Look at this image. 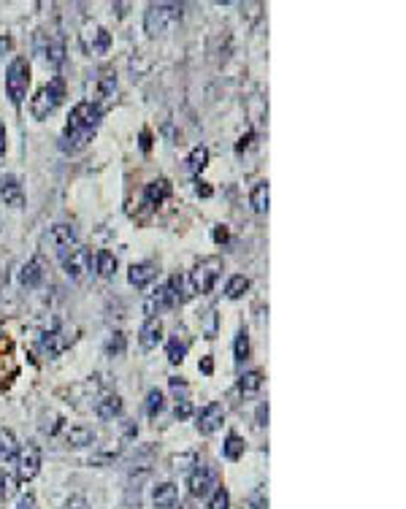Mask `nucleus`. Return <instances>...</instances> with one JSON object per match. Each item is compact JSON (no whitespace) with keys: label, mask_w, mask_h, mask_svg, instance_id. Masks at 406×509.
Masks as SVG:
<instances>
[{"label":"nucleus","mask_w":406,"mask_h":509,"mask_svg":"<svg viewBox=\"0 0 406 509\" xmlns=\"http://www.w3.org/2000/svg\"><path fill=\"white\" fill-rule=\"evenodd\" d=\"M177 19H181V6L177 3H152L144 14V30L149 35H163L168 25H174Z\"/></svg>","instance_id":"obj_1"},{"label":"nucleus","mask_w":406,"mask_h":509,"mask_svg":"<svg viewBox=\"0 0 406 509\" xmlns=\"http://www.w3.org/2000/svg\"><path fill=\"white\" fill-rule=\"evenodd\" d=\"M63 98H65L63 81H60V79H51L49 84H44V87L35 92V98L30 101V114H33L35 120H47L51 111L60 106Z\"/></svg>","instance_id":"obj_2"},{"label":"nucleus","mask_w":406,"mask_h":509,"mask_svg":"<svg viewBox=\"0 0 406 509\" xmlns=\"http://www.w3.org/2000/svg\"><path fill=\"white\" fill-rule=\"evenodd\" d=\"M27 87H30V63L25 57H17L11 65H8V74H6V92L14 106L25 101Z\"/></svg>","instance_id":"obj_3"},{"label":"nucleus","mask_w":406,"mask_h":509,"mask_svg":"<svg viewBox=\"0 0 406 509\" xmlns=\"http://www.w3.org/2000/svg\"><path fill=\"white\" fill-rule=\"evenodd\" d=\"M184 298H187V296H184V282H181V277H171V280L165 282V287H160L152 298L147 301L144 309H147V314H152L154 317V312H160V309H174V306H179Z\"/></svg>","instance_id":"obj_4"},{"label":"nucleus","mask_w":406,"mask_h":509,"mask_svg":"<svg viewBox=\"0 0 406 509\" xmlns=\"http://www.w3.org/2000/svg\"><path fill=\"white\" fill-rule=\"evenodd\" d=\"M222 271V260L220 257H203L201 263H195V268L190 271V284L195 293H211L214 282Z\"/></svg>","instance_id":"obj_5"},{"label":"nucleus","mask_w":406,"mask_h":509,"mask_svg":"<svg viewBox=\"0 0 406 509\" xmlns=\"http://www.w3.org/2000/svg\"><path fill=\"white\" fill-rule=\"evenodd\" d=\"M103 120V108L95 101H81L74 106L71 117H68V125L71 130H84V133H95L98 122Z\"/></svg>","instance_id":"obj_6"},{"label":"nucleus","mask_w":406,"mask_h":509,"mask_svg":"<svg viewBox=\"0 0 406 509\" xmlns=\"http://www.w3.org/2000/svg\"><path fill=\"white\" fill-rule=\"evenodd\" d=\"M187 487H190V496H193V499H209V496L220 487V474H217V469H211V466H198V469L190 474Z\"/></svg>","instance_id":"obj_7"},{"label":"nucleus","mask_w":406,"mask_h":509,"mask_svg":"<svg viewBox=\"0 0 406 509\" xmlns=\"http://www.w3.org/2000/svg\"><path fill=\"white\" fill-rule=\"evenodd\" d=\"M63 268H65V274L71 280H81L92 268V252L87 247H79L76 244L74 250H68V252L63 255Z\"/></svg>","instance_id":"obj_8"},{"label":"nucleus","mask_w":406,"mask_h":509,"mask_svg":"<svg viewBox=\"0 0 406 509\" xmlns=\"http://www.w3.org/2000/svg\"><path fill=\"white\" fill-rule=\"evenodd\" d=\"M38 471H41V450L35 444L19 447V455H17V480L19 483H30Z\"/></svg>","instance_id":"obj_9"},{"label":"nucleus","mask_w":406,"mask_h":509,"mask_svg":"<svg viewBox=\"0 0 406 509\" xmlns=\"http://www.w3.org/2000/svg\"><path fill=\"white\" fill-rule=\"evenodd\" d=\"M222 420H225V409L220 407V404H206V407L195 414V428H198L203 436H211L214 431H220Z\"/></svg>","instance_id":"obj_10"},{"label":"nucleus","mask_w":406,"mask_h":509,"mask_svg":"<svg viewBox=\"0 0 406 509\" xmlns=\"http://www.w3.org/2000/svg\"><path fill=\"white\" fill-rule=\"evenodd\" d=\"M157 277V266L149 263V260H144V263H133L130 266V271H127V282L136 287V290H144V287H149Z\"/></svg>","instance_id":"obj_11"},{"label":"nucleus","mask_w":406,"mask_h":509,"mask_svg":"<svg viewBox=\"0 0 406 509\" xmlns=\"http://www.w3.org/2000/svg\"><path fill=\"white\" fill-rule=\"evenodd\" d=\"M51 241H54V247H57L63 255L68 252V250H74V247L79 244L76 225H71V223H60V225H54V228H51Z\"/></svg>","instance_id":"obj_12"},{"label":"nucleus","mask_w":406,"mask_h":509,"mask_svg":"<svg viewBox=\"0 0 406 509\" xmlns=\"http://www.w3.org/2000/svg\"><path fill=\"white\" fill-rule=\"evenodd\" d=\"M0 198L6 201V206L11 209H22L25 206V193L17 177H3L0 179Z\"/></svg>","instance_id":"obj_13"},{"label":"nucleus","mask_w":406,"mask_h":509,"mask_svg":"<svg viewBox=\"0 0 406 509\" xmlns=\"http://www.w3.org/2000/svg\"><path fill=\"white\" fill-rule=\"evenodd\" d=\"M71 341H74V336H68L65 331L54 328V331H47L41 336V350H44L47 355H60Z\"/></svg>","instance_id":"obj_14"},{"label":"nucleus","mask_w":406,"mask_h":509,"mask_svg":"<svg viewBox=\"0 0 406 509\" xmlns=\"http://www.w3.org/2000/svg\"><path fill=\"white\" fill-rule=\"evenodd\" d=\"M168 198H171V181L168 179H154L144 187V204L147 206H160Z\"/></svg>","instance_id":"obj_15"},{"label":"nucleus","mask_w":406,"mask_h":509,"mask_svg":"<svg viewBox=\"0 0 406 509\" xmlns=\"http://www.w3.org/2000/svg\"><path fill=\"white\" fill-rule=\"evenodd\" d=\"M179 501V490L174 483H160L152 490V504L154 509H174Z\"/></svg>","instance_id":"obj_16"},{"label":"nucleus","mask_w":406,"mask_h":509,"mask_svg":"<svg viewBox=\"0 0 406 509\" xmlns=\"http://www.w3.org/2000/svg\"><path fill=\"white\" fill-rule=\"evenodd\" d=\"M138 341H141L144 350H154V347L163 341V323H160V317H149V320L141 325Z\"/></svg>","instance_id":"obj_17"},{"label":"nucleus","mask_w":406,"mask_h":509,"mask_svg":"<svg viewBox=\"0 0 406 509\" xmlns=\"http://www.w3.org/2000/svg\"><path fill=\"white\" fill-rule=\"evenodd\" d=\"M44 282V266H41V260L38 257H33V260H27L25 266L19 268V284L22 287H38Z\"/></svg>","instance_id":"obj_18"},{"label":"nucleus","mask_w":406,"mask_h":509,"mask_svg":"<svg viewBox=\"0 0 406 509\" xmlns=\"http://www.w3.org/2000/svg\"><path fill=\"white\" fill-rule=\"evenodd\" d=\"M108 47H111V35H108L106 27H92V30L84 35V49L87 51L103 54V51H108Z\"/></svg>","instance_id":"obj_19"},{"label":"nucleus","mask_w":406,"mask_h":509,"mask_svg":"<svg viewBox=\"0 0 406 509\" xmlns=\"http://www.w3.org/2000/svg\"><path fill=\"white\" fill-rule=\"evenodd\" d=\"M95 431L92 428H87V426H71L68 431H65V442L71 444V447H90V444H95Z\"/></svg>","instance_id":"obj_20"},{"label":"nucleus","mask_w":406,"mask_h":509,"mask_svg":"<svg viewBox=\"0 0 406 509\" xmlns=\"http://www.w3.org/2000/svg\"><path fill=\"white\" fill-rule=\"evenodd\" d=\"M122 409H125V404H122V398H120V396H106V398L98 401L95 412H98V417H101V420H114V417H120V414H122Z\"/></svg>","instance_id":"obj_21"},{"label":"nucleus","mask_w":406,"mask_h":509,"mask_svg":"<svg viewBox=\"0 0 406 509\" xmlns=\"http://www.w3.org/2000/svg\"><path fill=\"white\" fill-rule=\"evenodd\" d=\"M19 455V444L17 436L11 431H0V463H11Z\"/></svg>","instance_id":"obj_22"},{"label":"nucleus","mask_w":406,"mask_h":509,"mask_svg":"<svg viewBox=\"0 0 406 509\" xmlns=\"http://www.w3.org/2000/svg\"><path fill=\"white\" fill-rule=\"evenodd\" d=\"M250 206H252L257 214H266L268 211V181H257L250 193Z\"/></svg>","instance_id":"obj_23"},{"label":"nucleus","mask_w":406,"mask_h":509,"mask_svg":"<svg viewBox=\"0 0 406 509\" xmlns=\"http://www.w3.org/2000/svg\"><path fill=\"white\" fill-rule=\"evenodd\" d=\"M95 271L101 274L103 280L114 277V271H117V257L108 252V250H101V252H98V257H95Z\"/></svg>","instance_id":"obj_24"},{"label":"nucleus","mask_w":406,"mask_h":509,"mask_svg":"<svg viewBox=\"0 0 406 509\" xmlns=\"http://www.w3.org/2000/svg\"><path fill=\"white\" fill-rule=\"evenodd\" d=\"M244 450H247V444H244V439L238 433H230L225 439V444H222V455L228 460H238L244 455Z\"/></svg>","instance_id":"obj_25"},{"label":"nucleus","mask_w":406,"mask_h":509,"mask_svg":"<svg viewBox=\"0 0 406 509\" xmlns=\"http://www.w3.org/2000/svg\"><path fill=\"white\" fill-rule=\"evenodd\" d=\"M260 387H263V371H247V374H241L238 390H241L244 396H254Z\"/></svg>","instance_id":"obj_26"},{"label":"nucleus","mask_w":406,"mask_h":509,"mask_svg":"<svg viewBox=\"0 0 406 509\" xmlns=\"http://www.w3.org/2000/svg\"><path fill=\"white\" fill-rule=\"evenodd\" d=\"M44 57H47V63H49L51 68H60L65 63V47H63V41L60 38L49 41V47L44 49Z\"/></svg>","instance_id":"obj_27"},{"label":"nucleus","mask_w":406,"mask_h":509,"mask_svg":"<svg viewBox=\"0 0 406 509\" xmlns=\"http://www.w3.org/2000/svg\"><path fill=\"white\" fill-rule=\"evenodd\" d=\"M127 341H125V333L122 331H114L108 339H106V344H103V350H106V355L108 357H120L125 353Z\"/></svg>","instance_id":"obj_28"},{"label":"nucleus","mask_w":406,"mask_h":509,"mask_svg":"<svg viewBox=\"0 0 406 509\" xmlns=\"http://www.w3.org/2000/svg\"><path fill=\"white\" fill-rule=\"evenodd\" d=\"M206 163H209V150L206 147H195L190 157H187V171L190 174H201L203 168H206Z\"/></svg>","instance_id":"obj_29"},{"label":"nucleus","mask_w":406,"mask_h":509,"mask_svg":"<svg viewBox=\"0 0 406 509\" xmlns=\"http://www.w3.org/2000/svg\"><path fill=\"white\" fill-rule=\"evenodd\" d=\"M247 290H250V280H247V277H241V274H236V277H230L228 280L225 296H228L230 301H236V298H241Z\"/></svg>","instance_id":"obj_30"},{"label":"nucleus","mask_w":406,"mask_h":509,"mask_svg":"<svg viewBox=\"0 0 406 509\" xmlns=\"http://www.w3.org/2000/svg\"><path fill=\"white\" fill-rule=\"evenodd\" d=\"M187 350H190V341H184V339L174 336V339L168 341V360H171V363L177 366V363H181V360H184Z\"/></svg>","instance_id":"obj_31"},{"label":"nucleus","mask_w":406,"mask_h":509,"mask_svg":"<svg viewBox=\"0 0 406 509\" xmlns=\"http://www.w3.org/2000/svg\"><path fill=\"white\" fill-rule=\"evenodd\" d=\"M114 90H117V76H114V71H103L101 76H98V95H101V98H108V95H114Z\"/></svg>","instance_id":"obj_32"},{"label":"nucleus","mask_w":406,"mask_h":509,"mask_svg":"<svg viewBox=\"0 0 406 509\" xmlns=\"http://www.w3.org/2000/svg\"><path fill=\"white\" fill-rule=\"evenodd\" d=\"M163 407H165V398H163V393L154 387V390H149L147 393V414L149 417H157L160 412H163Z\"/></svg>","instance_id":"obj_33"},{"label":"nucleus","mask_w":406,"mask_h":509,"mask_svg":"<svg viewBox=\"0 0 406 509\" xmlns=\"http://www.w3.org/2000/svg\"><path fill=\"white\" fill-rule=\"evenodd\" d=\"M233 350H236V360H247L250 357V333L244 328L236 333V347Z\"/></svg>","instance_id":"obj_34"},{"label":"nucleus","mask_w":406,"mask_h":509,"mask_svg":"<svg viewBox=\"0 0 406 509\" xmlns=\"http://www.w3.org/2000/svg\"><path fill=\"white\" fill-rule=\"evenodd\" d=\"M230 507V496L225 487H217L211 496H209V509H228Z\"/></svg>","instance_id":"obj_35"},{"label":"nucleus","mask_w":406,"mask_h":509,"mask_svg":"<svg viewBox=\"0 0 406 509\" xmlns=\"http://www.w3.org/2000/svg\"><path fill=\"white\" fill-rule=\"evenodd\" d=\"M174 414H177V420H187L190 414H193V404L187 401V398H179L177 409H174Z\"/></svg>","instance_id":"obj_36"},{"label":"nucleus","mask_w":406,"mask_h":509,"mask_svg":"<svg viewBox=\"0 0 406 509\" xmlns=\"http://www.w3.org/2000/svg\"><path fill=\"white\" fill-rule=\"evenodd\" d=\"M168 385H171L174 396H181V398H187V382H184V380H179V377H174V380H168Z\"/></svg>","instance_id":"obj_37"},{"label":"nucleus","mask_w":406,"mask_h":509,"mask_svg":"<svg viewBox=\"0 0 406 509\" xmlns=\"http://www.w3.org/2000/svg\"><path fill=\"white\" fill-rule=\"evenodd\" d=\"M65 509H90V504H87L84 496H71V499L65 501Z\"/></svg>","instance_id":"obj_38"},{"label":"nucleus","mask_w":406,"mask_h":509,"mask_svg":"<svg viewBox=\"0 0 406 509\" xmlns=\"http://www.w3.org/2000/svg\"><path fill=\"white\" fill-rule=\"evenodd\" d=\"M228 228H225V225H217V228H214V241H217V244H225V241H228Z\"/></svg>","instance_id":"obj_39"},{"label":"nucleus","mask_w":406,"mask_h":509,"mask_svg":"<svg viewBox=\"0 0 406 509\" xmlns=\"http://www.w3.org/2000/svg\"><path fill=\"white\" fill-rule=\"evenodd\" d=\"M257 426H268V404L257 407Z\"/></svg>","instance_id":"obj_40"},{"label":"nucleus","mask_w":406,"mask_h":509,"mask_svg":"<svg viewBox=\"0 0 406 509\" xmlns=\"http://www.w3.org/2000/svg\"><path fill=\"white\" fill-rule=\"evenodd\" d=\"M35 507V499H33V493H25L22 499H19V507L17 509H33Z\"/></svg>","instance_id":"obj_41"},{"label":"nucleus","mask_w":406,"mask_h":509,"mask_svg":"<svg viewBox=\"0 0 406 509\" xmlns=\"http://www.w3.org/2000/svg\"><path fill=\"white\" fill-rule=\"evenodd\" d=\"M14 493V483L11 480H0V496L6 499V496H11Z\"/></svg>","instance_id":"obj_42"},{"label":"nucleus","mask_w":406,"mask_h":509,"mask_svg":"<svg viewBox=\"0 0 406 509\" xmlns=\"http://www.w3.org/2000/svg\"><path fill=\"white\" fill-rule=\"evenodd\" d=\"M201 371H203V374H211V371H214V363H211V357H203V360H201Z\"/></svg>","instance_id":"obj_43"},{"label":"nucleus","mask_w":406,"mask_h":509,"mask_svg":"<svg viewBox=\"0 0 406 509\" xmlns=\"http://www.w3.org/2000/svg\"><path fill=\"white\" fill-rule=\"evenodd\" d=\"M8 49H11V38L8 35H0V54H6Z\"/></svg>","instance_id":"obj_44"},{"label":"nucleus","mask_w":406,"mask_h":509,"mask_svg":"<svg viewBox=\"0 0 406 509\" xmlns=\"http://www.w3.org/2000/svg\"><path fill=\"white\" fill-rule=\"evenodd\" d=\"M0 154H6V125L0 122Z\"/></svg>","instance_id":"obj_45"},{"label":"nucleus","mask_w":406,"mask_h":509,"mask_svg":"<svg viewBox=\"0 0 406 509\" xmlns=\"http://www.w3.org/2000/svg\"><path fill=\"white\" fill-rule=\"evenodd\" d=\"M195 190H198V195H203V198H209V195H211V187H206V184H198V187H195Z\"/></svg>","instance_id":"obj_46"},{"label":"nucleus","mask_w":406,"mask_h":509,"mask_svg":"<svg viewBox=\"0 0 406 509\" xmlns=\"http://www.w3.org/2000/svg\"><path fill=\"white\" fill-rule=\"evenodd\" d=\"M250 141H252V133H247V138H241V141H238V147H236V150H238V152H241V150H244V147H247V144H250Z\"/></svg>","instance_id":"obj_47"},{"label":"nucleus","mask_w":406,"mask_h":509,"mask_svg":"<svg viewBox=\"0 0 406 509\" xmlns=\"http://www.w3.org/2000/svg\"><path fill=\"white\" fill-rule=\"evenodd\" d=\"M141 147H144V150H149V133H147V130L141 133Z\"/></svg>","instance_id":"obj_48"}]
</instances>
